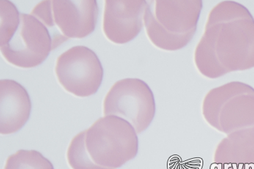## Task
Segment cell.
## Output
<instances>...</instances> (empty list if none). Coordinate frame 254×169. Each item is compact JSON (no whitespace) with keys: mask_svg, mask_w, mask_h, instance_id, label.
<instances>
[{"mask_svg":"<svg viewBox=\"0 0 254 169\" xmlns=\"http://www.w3.org/2000/svg\"><path fill=\"white\" fill-rule=\"evenodd\" d=\"M194 59L198 71L210 79L254 68V17L232 21L207 20Z\"/></svg>","mask_w":254,"mask_h":169,"instance_id":"1","label":"cell"},{"mask_svg":"<svg viewBox=\"0 0 254 169\" xmlns=\"http://www.w3.org/2000/svg\"><path fill=\"white\" fill-rule=\"evenodd\" d=\"M203 1H147L144 25L153 45L166 51H177L193 39Z\"/></svg>","mask_w":254,"mask_h":169,"instance_id":"2","label":"cell"},{"mask_svg":"<svg viewBox=\"0 0 254 169\" xmlns=\"http://www.w3.org/2000/svg\"><path fill=\"white\" fill-rule=\"evenodd\" d=\"M86 148L100 167L117 169L136 157L137 133L128 122L116 116H105L85 130Z\"/></svg>","mask_w":254,"mask_h":169,"instance_id":"3","label":"cell"},{"mask_svg":"<svg viewBox=\"0 0 254 169\" xmlns=\"http://www.w3.org/2000/svg\"><path fill=\"white\" fill-rule=\"evenodd\" d=\"M203 115L216 130L229 134L254 127V88L230 82L211 89L203 99Z\"/></svg>","mask_w":254,"mask_h":169,"instance_id":"4","label":"cell"},{"mask_svg":"<svg viewBox=\"0 0 254 169\" xmlns=\"http://www.w3.org/2000/svg\"><path fill=\"white\" fill-rule=\"evenodd\" d=\"M99 8L95 0L42 1L31 14L49 31L53 50L70 39H83L95 31Z\"/></svg>","mask_w":254,"mask_h":169,"instance_id":"5","label":"cell"},{"mask_svg":"<svg viewBox=\"0 0 254 169\" xmlns=\"http://www.w3.org/2000/svg\"><path fill=\"white\" fill-rule=\"evenodd\" d=\"M105 116L120 117L140 134L147 129L156 114L154 95L148 84L138 78L117 81L103 102Z\"/></svg>","mask_w":254,"mask_h":169,"instance_id":"6","label":"cell"},{"mask_svg":"<svg viewBox=\"0 0 254 169\" xmlns=\"http://www.w3.org/2000/svg\"><path fill=\"white\" fill-rule=\"evenodd\" d=\"M1 52L11 65L21 68L37 67L53 50V39L46 26L31 14L20 13V23Z\"/></svg>","mask_w":254,"mask_h":169,"instance_id":"7","label":"cell"},{"mask_svg":"<svg viewBox=\"0 0 254 169\" xmlns=\"http://www.w3.org/2000/svg\"><path fill=\"white\" fill-rule=\"evenodd\" d=\"M60 84L68 93L87 97L98 91L103 78L98 56L88 47H72L63 53L55 68Z\"/></svg>","mask_w":254,"mask_h":169,"instance_id":"8","label":"cell"},{"mask_svg":"<svg viewBox=\"0 0 254 169\" xmlns=\"http://www.w3.org/2000/svg\"><path fill=\"white\" fill-rule=\"evenodd\" d=\"M147 1L106 0L103 31L108 40L117 44L132 41L141 32Z\"/></svg>","mask_w":254,"mask_h":169,"instance_id":"9","label":"cell"},{"mask_svg":"<svg viewBox=\"0 0 254 169\" xmlns=\"http://www.w3.org/2000/svg\"><path fill=\"white\" fill-rule=\"evenodd\" d=\"M0 103V133L10 134L20 130L31 114V101L27 90L16 81L1 80Z\"/></svg>","mask_w":254,"mask_h":169,"instance_id":"10","label":"cell"},{"mask_svg":"<svg viewBox=\"0 0 254 169\" xmlns=\"http://www.w3.org/2000/svg\"><path fill=\"white\" fill-rule=\"evenodd\" d=\"M211 169H254V127L227 134L216 146Z\"/></svg>","mask_w":254,"mask_h":169,"instance_id":"11","label":"cell"},{"mask_svg":"<svg viewBox=\"0 0 254 169\" xmlns=\"http://www.w3.org/2000/svg\"><path fill=\"white\" fill-rule=\"evenodd\" d=\"M67 160L72 169H108L97 165L89 156L85 144V130L76 134L67 150Z\"/></svg>","mask_w":254,"mask_h":169,"instance_id":"12","label":"cell"},{"mask_svg":"<svg viewBox=\"0 0 254 169\" xmlns=\"http://www.w3.org/2000/svg\"><path fill=\"white\" fill-rule=\"evenodd\" d=\"M4 169H54V167L37 150H20L9 156Z\"/></svg>","mask_w":254,"mask_h":169,"instance_id":"13","label":"cell"},{"mask_svg":"<svg viewBox=\"0 0 254 169\" xmlns=\"http://www.w3.org/2000/svg\"><path fill=\"white\" fill-rule=\"evenodd\" d=\"M0 45L10 39L20 23V13L13 3L7 0L0 1Z\"/></svg>","mask_w":254,"mask_h":169,"instance_id":"14","label":"cell"}]
</instances>
